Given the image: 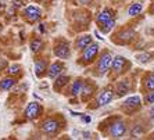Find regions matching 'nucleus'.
<instances>
[{"label": "nucleus", "mask_w": 154, "mask_h": 140, "mask_svg": "<svg viewBox=\"0 0 154 140\" xmlns=\"http://www.w3.org/2000/svg\"><path fill=\"white\" fill-rule=\"evenodd\" d=\"M128 132V125L122 118H110L104 135L111 139H122Z\"/></svg>", "instance_id": "f257e3e1"}, {"label": "nucleus", "mask_w": 154, "mask_h": 140, "mask_svg": "<svg viewBox=\"0 0 154 140\" xmlns=\"http://www.w3.org/2000/svg\"><path fill=\"white\" fill-rule=\"evenodd\" d=\"M111 61H112V54L111 51L104 50L103 53H99V57L96 58V65H94V74L97 76H104L110 71L111 67Z\"/></svg>", "instance_id": "f03ea898"}, {"label": "nucleus", "mask_w": 154, "mask_h": 140, "mask_svg": "<svg viewBox=\"0 0 154 140\" xmlns=\"http://www.w3.org/2000/svg\"><path fill=\"white\" fill-rule=\"evenodd\" d=\"M99 53H100V46L97 43H94V42H92L89 46L85 47L82 50V56L78 60V62L81 65H83V67L93 64L96 61V58L99 57Z\"/></svg>", "instance_id": "7ed1b4c3"}, {"label": "nucleus", "mask_w": 154, "mask_h": 140, "mask_svg": "<svg viewBox=\"0 0 154 140\" xmlns=\"http://www.w3.org/2000/svg\"><path fill=\"white\" fill-rule=\"evenodd\" d=\"M129 68H131V61H128V58H125L124 56H112L111 67H110V72L112 76H122L129 71Z\"/></svg>", "instance_id": "20e7f679"}, {"label": "nucleus", "mask_w": 154, "mask_h": 140, "mask_svg": "<svg viewBox=\"0 0 154 140\" xmlns=\"http://www.w3.org/2000/svg\"><path fill=\"white\" fill-rule=\"evenodd\" d=\"M39 129L42 133L47 135V136H54L57 135L61 129V121L57 117H49V118H45L40 122Z\"/></svg>", "instance_id": "39448f33"}, {"label": "nucleus", "mask_w": 154, "mask_h": 140, "mask_svg": "<svg viewBox=\"0 0 154 140\" xmlns=\"http://www.w3.org/2000/svg\"><path fill=\"white\" fill-rule=\"evenodd\" d=\"M114 90L111 87H106L97 94V97L93 100V104L90 105V108L93 110H97V108H101V107H106L114 100Z\"/></svg>", "instance_id": "423d86ee"}, {"label": "nucleus", "mask_w": 154, "mask_h": 140, "mask_svg": "<svg viewBox=\"0 0 154 140\" xmlns=\"http://www.w3.org/2000/svg\"><path fill=\"white\" fill-rule=\"evenodd\" d=\"M142 103H143V100L140 99V96H129L128 99H125V100L122 101L121 104V111L124 112V114H135V112H137L142 108Z\"/></svg>", "instance_id": "0eeeda50"}, {"label": "nucleus", "mask_w": 154, "mask_h": 140, "mask_svg": "<svg viewBox=\"0 0 154 140\" xmlns=\"http://www.w3.org/2000/svg\"><path fill=\"white\" fill-rule=\"evenodd\" d=\"M53 53L57 58L61 60H68L71 57V46L65 39H58L53 47Z\"/></svg>", "instance_id": "6e6552de"}, {"label": "nucleus", "mask_w": 154, "mask_h": 140, "mask_svg": "<svg viewBox=\"0 0 154 140\" xmlns=\"http://www.w3.org/2000/svg\"><path fill=\"white\" fill-rule=\"evenodd\" d=\"M43 114V107L38 103V101H31L24 110V115L29 121H35V119L40 118Z\"/></svg>", "instance_id": "1a4fd4ad"}, {"label": "nucleus", "mask_w": 154, "mask_h": 140, "mask_svg": "<svg viewBox=\"0 0 154 140\" xmlns=\"http://www.w3.org/2000/svg\"><path fill=\"white\" fill-rule=\"evenodd\" d=\"M132 90V81L129 78H122L118 82L115 83V89H114V96L121 99V97L129 94V92Z\"/></svg>", "instance_id": "9d476101"}, {"label": "nucleus", "mask_w": 154, "mask_h": 140, "mask_svg": "<svg viewBox=\"0 0 154 140\" xmlns=\"http://www.w3.org/2000/svg\"><path fill=\"white\" fill-rule=\"evenodd\" d=\"M96 92H97L96 83H93L92 81H85L82 90H81V93H79L82 103H88V101L92 100L94 97V94H96Z\"/></svg>", "instance_id": "9b49d317"}, {"label": "nucleus", "mask_w": 154, "mask_h": 140, "mask_svg": "<svg viewBox=\"0 0 154 140\" xmlns=\"http://www.w3.org/2000/svg\"><path fill=\"white\" fill-rule=\"evenodd\" d=\"M115 38H114V42L118 44H128L131 43L135 38V31L132 28H122L119 29L118 32L115 33Z\"/></svg>", "instance_id": "f8f14e48"}, {"label": "nucleus", "mask_w": 154, "mask_h": 140, "mask_svg": "<svg viewBox=\"0 0 154 140\" xmlns=\"http://www.w3.org/2000/svg\"><path fill=\"white\" fill-rule=\"evenodd\" d=\"M22 15L25 18L28 22H36L39 21L40 18H42V10H40L38 6H26L24 10H22Z\"/></svg>", "instance_id": "ddd939ff"}, {"label": "nucleus", "mask_w": 154, "mask_h": 140, "mask_svg": "<svg viewBox=\"0 0 154 140\" xmlns=\"http://www.w3.org/2000/svg\"><path fill=\"white\" fill-rule=\"evenodd\" d=\"M111 20H115V11L112 10V8L110 7H104L103 10L99 13V14L96 15V24L97 26L103 25V24H106V22L111 21Z\"/></svg>", "instance_id": "4468645a"}, {"label": "nucleus", "mask_w": 154, "mask_h": 140, "mask_svg": "<svg viewBox=\"0 0 154 140\" xmlns=\"http://www.w3.org/2000/svg\"><path fill=\"white\" fill-rule=\"evenodd\" d=\"M65 69V65L63 61H54L51 62L49 67H47V72H46V76L50 79H54L56 76H58L60 74H63V71Z\"/></svg>", "instance_id": "2eb2a0df"}, {"label": "nucleus", "mask_w": 154, "mask_h": 140, "mask_svg": "<svg viewBox=\"0 0 154 140\" xmlns=\"http://www.w3.org/2000/svg\"><path fill=\"white\" fill-rule=\"evenodd\" d=\"M56 81L53 82V89L57 92V93H61L63 92V89H64L67 85H69V81H71V78H69L68 75H63V74H60L58 76H56Z\"/></svg>", "instance_id": "dca6fc26"}, {"label": "nucleus", "mask_w": 154, "mask_h": 140, "mask_svg": "<svg viewBox=\"0 0 154 140\" xmlns=\"http://www.w3.org/2000/svg\"><path fill=\"white\" fill-rule=\"evenodd\" d=\"M93 42V38L89 35V33H85V35H79L75 40V50L82 51L85 47H88L90 43Z\"/></svg>", "instance_id": "f3484780"}, {"label": "nucleus", "mask_w": 154, "mask_h": 140, "mask_svg": "<svg viewBox=\"0 0 154 140\" xmlns=\"http://www.w3.org/2000/svg\"><path fill=\"white\" fill-rule=\"evenodd\" d=\"M85 81H86V79H83V78L75 79V81H74V82L69 85V87H68V96L78 97L79 93H81V90H82V87H83V83H85Z\"/></svg>", "instance_id": "a211bd4d"}, {"label": "nucleus", "mask_w": 154, "mask_h": 140, "mask_svg": "<svg viewBox=\"0 0 154 140\" xmlns=\"http://www.w3.org/2000/svg\"><path fill=\"white\" fill-rule=\"evenodd\" d=\"M47 67H49V64H47L46 60H43V58L36 60L35 61V75L38 76V78H43L47 72Z\"/></svg>", "instance_id": "6ab92c4d"}, {"label": "nucleus", "mask_w": 154, "mask_h": 140, "mask_svg": "<svg viewBox=\"0 0 154 140\" xmlns=\"http://www.w3.org/2000/svg\"><path fill=\"white\" fill-rule=\"evenodd\" d=\"M17 79H15V76H6V78H3L2 81H0V90H3V92H7V90L13 89V87L17 85Z\"/></svg>", "instance_id": "aec40b11"}, {"label": "nucleus", "mask_w": 154, "mask_h": 140, "mask_svg": "<svg viewBox=\"0 0 154 140\" xmlns=\"http://www.w3.org/2000/svg\"><path fill=\"white\" fill-rule=\"evenodd\" d=\"M143 11V3L142 2H135L128 7V15L129 17H137Z\"/></svg>", "instance_id": "412c9836"}, {"label": "nucleus", "mask_w": 154, "mask_h": 140, "mask_svg": "<svg viewBox=\"0 0 154 140\" xmlns=\"http://www.w3.org/2000/svg\"><path fill=\"white\" fill-rule=\"evenodd\" d=\"M146 133V128H144L142 123H135L131 129V137L132 139H139Z\"/></svg>", "instance_id": "4be33fe9"}, {"label": "nucleus", "mask_w": 154, "mask_h": 140, "mask_svg": "<svg viewBox=\"0 0 154 140\" xmlns=\"http://www.w3.org/2000/svg\"><path fill=\"white\" fill-rule=\"evenodd\" d=\"M143 87L146 92H150V90H154V74L153 72H149L146 74L143 78Z\"/></svg>", "instance_id": "5701e85b"}, {"label": "nucleus", "mask_w": 154, "mask_h": 140, "mask_svg": "<svg viewBox=\"0 0 154 140\" xmlns=\"http://www.w3.org/2000/svg\"><path fill=\"white\" fill-rule=\"evenodd\" d=\"M42 46H43V40L40 38H33L29 43V47H31V51L32 53H38V51L42 50Z\"/></svg>", "instance_id": "b1692460"}, {"label": "nucleus", "mask_w": 154, "mask_h": 140, "mask_svg": "<svg viewBox=\"0 0 154 140\" xmlns=\"http://www.w3.org/2000/svg\"><path fill=\"white\" fill-rule=\"evenodd\" d=\"M115 24H117V21H115V20H111V21H108V22H106V24H103V25H100L99 29H100L101 33L107 35V33H110L112 29L115 28Z\"/></svg>", "instance_id": "393cba45"}, {"label": "nucleus", "mask_w": 154, "mask_h": 140, "mask_svg": "<svg viewBox=\"0 0 154 140\" xmlns=\"http://www.w3.org/2000/svg\"><path fill=\"white\" fill-rule=\"evenodd\" d=\"M151 60H153V54L149 53V51H143V53H140L136 56V61L140 62V64H147Z\"/></svg>", "instance_id": "a878e982"}, {"label": "nucleus", "mask_w": 154, "mask_h": 140, "mask_svg": "<svg viewBox=\"0 0 154 140\" xmlns=\"http://www.w3.org/2000/svg\"><path fill=\"white\" fill-rule=\"evenodd\" d=\"M143 103L147 105H153L154 104V90H150V92H147L143 97Z\"/></svg>", "instance_id": "bb28decb"}, {"label": "nucleus", "mask_w": 154, "mask_h": 140, "mask_svg": "<svg viewBox=\"0 0 154 140\" xmlns=\"http://www.w3.org/2000/svg\"><path fill=\"white\" fill-rule=\"evenodd\" d=\"M21 72V67L18 64H13V65H10L8 67V69H7V74L8 75H11V76H15V75H18Z\"/></svg>", "instance_id": "cd10ccee"}, {"label": "nucleus", "mask_w": 154, "mask_h": 140, "mask_svg": "<svg viewBox=\"0 0 154 140\" xmlns=\"http://www.w3.org/2000/svg\"><path fill=\"white\" fill-rule=\"evenodd\" d=\"M149 117H150V119L154 122V104H153V107L150 108V111H149Z\"/></svg>", "instance_id": "c85d7f7f"}, {"label": "nucleus", "mask_w": 154, "mask_h": 140, "mask_svg": "<svg viewBox=\"0 0 154 140\" xmlns=\"http://www.w3.org/2000/svg\"><path fill=\"white\" fill-rule=\"evenodd\" d=\"M90 2H92V0H79L81 4H90Z\"/></svg>", "instance_id": "c756f323"}, {"label": "nucleus", "mask_w": 154, "mask_h": 140, "mask_svg": "<svg viewBox=\"0 0 154 140\" xmlns=\"http://www.w3.org/2000/svg\"><path fill=\"white\" fill-rule=\"evenodd\" d=\"M43 25H45V24H40V25H39V31H40V32H45V26H43Z\"/></svg>", "instance_id": "7c9ffc66"}, {"label": "nucleus", "mask_w": 154, "mask_h": 140, "mask_svg": "<svg viewBox=\"0 0 154 140\" xmlns=\"http://www.w3.org/2000/svg\"><path fill=\"white\" fill-rule=\"evenodd\" d=\"M150 13H151V14L154 15V3H153V4H151V6H150Z\"/></svg>", "instance_id": "2f4dec72"}]
</instances>
